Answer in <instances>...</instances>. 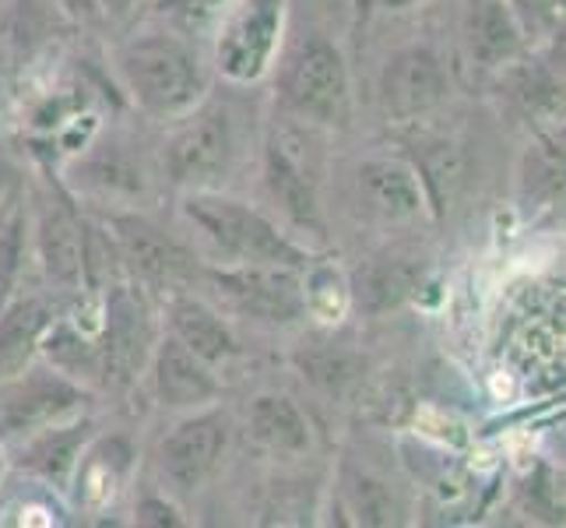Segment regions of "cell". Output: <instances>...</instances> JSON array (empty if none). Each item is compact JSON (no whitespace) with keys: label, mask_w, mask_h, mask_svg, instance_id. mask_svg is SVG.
Listing matches in <instances>:
<instances>
[{"label":"cell","mask_w":566,"mask_h":528,"mask_svg":"<svg viewBox=\"0 0 566 528\" xmlns=\"http://www.w3.org/2000/svg\"><path fill=\"white\" fill-rule=\"evenodd\" d=\"M184 211L193 226L208 232V240L226 250L240 265H282V268H306L310 253L300 250L292 240L271 226L258 208L243 201L222 198L211 190H190Z\"/></svg>","instance_id":"obj_1"},{"label":"cell","mask_w":566,"mask_h":528,"mask_svg":"<svg viewBox=\"0 0 566 528\" xmlns=\"http://www.w3.org/2000/svg\"><path fill=\"white\" fill-rule=\"evenodd\" d=\"M120 71L134 100L155 116H180L193 110L205 92L198 56L169 35H142L127 43Z\"/></svg>","instance_id":"obj_2"},{"label":"cell","mask_w":566,"mask_h":528,"mask_svg":"<svg viewBox=\"0 0 566 528\" xmlns=\"http://www.w3.org/2000/svg\"><path fill=\"white\" fill-rule=\"evenodd\" d=\"M282 100L292 113L317 124H342L348 113V74L327 39H303L282 71Z\"/></svg>","instance_id":"obj_3"},{"label":"cell","mask_w":566,"mask_h":528,"mask_svg":"<svg viewBox=\"0 0 566 528\" xmlns=\"http://www.w3.org/2000/svg\"><path fill=\"white\" fill-rule=\"evenodd\" d=\"M285 0H240V8L226 18L214 61L229 82H258L275 56L282 35Z\"/></svg>","instance_id":"obj_4"},{"label":"cell","mask_w":566,"mask_h":528,"mask_svg":"<svg viewBox=\"0 0 566 528\" xmlns=\"http://www.w3.org/2000/svg\"><path fill=\"white\" fill-rule=\"evenodd\" d=\"M85 402V391L50 370H22L0 381V437L39 434L71 416Z\"/></svg>","instance_id":"obj_5"},{"label":"cell","mask_w":566,"mask_h":528,"mask_svg":"<svg viewBox=\"0 0 566 528\" xmlns=\"http://www.w3.org/2000/svg\"><path fill=\"white\" fill-rule=\"evenodd\" d=\"M232 152V124L226 110H205L193 113L190 121L172 134L166 148V169L172 184L187 190H211L229 173Z\"/></svg>","instance_id":"obj_6"},{"label":"cell","mask_w":566,"mask_h":528,"mask_svg":"<svg viewBox=\"0 0 566 528\" xmlns=\"http://www.w3.org/2000/svg\"><path fill=\"white\" fill-rule=\"evenodd\" d=\"M109 226H113L116 258H120L138 279L159 289H177L190 282L193 258L187 253V247H180L169 237V232L142 219V215H113Z\"/></svg>","instance_id":"obj_7"},{"label":"cell","mask_w":566,"mask_h":528,"mask_svg":"<svg viewBox=\"0 0 566 528\" xmlns=\"http://www.w3.org/2000/svg\"><path fill=\"white\" fill-rule=\"evenodd\" d=\"M214 286H219L232 307H240L250 318L264 321H296L306 307L303 286L296 279V268L282 265H237L211 271Z\"/></svg>","instance_id":"obj_8"},{"label":"cell","mask_w":566,"mask_h":528,"mask_svg":"<svg viewBox=\"0 0 566 528\" xmlns=\"http://www.w3.org/2000/svg\"><path fill=\"white\" fill-rule=\"evenodd\" d=\"M151 328L148 310L127 286H113L106 300V324L99 345V374L113 384H127L148 356Z\"/></svg>","instance_id":"obj_9"},{"label":"cell","mask_w":566,"mask_h":528,"mask_svg":"<svg viewBox=\"0 0 566 528\" xmlns=\"http://www.w3.org/2000/svg\"><path fill=\"white\" fill-rule=\"evenodd\" d=\"M226 420L219 413H205L180 423L172 434L163 441L159 465L163 476L180 486V490H198V486L214 473L222 452H226Z\"/></svg>","instance_id":"obj_10"},{"label":"cell","mask_w":566,"mask_h":528,"mask_svg":"<svg viewBox=\"0 0 566 528\" xmlns=\"http://www.w3.org/2000/svg\"><path fill=\"white\" fill-rule=\"evenodd\" d=\"M447 95V77L440 61L429 50H401L390 56L380 77V103L395 121H416V116L440 106Z\"/></svg>","instance_id":"obj_11"},{"label":"cell","mask_w":566,"mask_h":528,"mask_svg":"<svg viewBox=\"0 0 566 528\" xmlns=\"http://www.w3.org/2000/svg\"><path fill=\"white\" fill-rule=\"evenodd\" d=\"M85 244L88 226L64 198H46L39 211V258L56 286L74 289L85 282Z\"/></svg>","instance_id":"obj_12"},{"label":"cell","mask_w":566,"mask_h":528,"mask_svg":"<svg viewBox=\"0 0 566 528\" xmlns=\"http://www.w3.org/2000/svg\"><path fill=\"white\" fill-rule=\"evenodd\" d=\"M264 176H268L271 198L285 208V215H292L300 226H310V229L321 226L314 169H310V163H303L292 134H275V138H271L268 155H264Z\"/></svg>","instance_id":"obj_13"},{"label":"cell","mask_w":566,"mask_h":528,"mask_svg":"<svg viewBox=\"0 0 566 528\" xmlns=\"http://www.w3.org/2000/svg\"><path fill=\"white\" fill-rule=\"evenodd\" d=\"M359 198L369 215L384 222H408L419 219L429 208L422 180L412 166L398 159H374L359 169Z\"/></svg>","instance_id":"obj_14"},{"label":"cell","mask_w":566,"mask_h":528,"mask_svg":"<svg viewBox=\"0 0 566 528\" xmlns=\"http://www.w3.org/2000/svg\"><path fill=\"white\" fill-rule=\"evenodd\" d=\"M155 391L169 408H193L219 395V384L201 356H193L180 339H166L155 349Z\"/></svg>","instance_id":"obj_15"},{"label":"cell","mask_w":566,"mask_h":528,"mask_svg":"<svg viewBox=\"0 0 566 528\" xmlns=\"http://www.w3.org/2000/svg\"><path fill=\"white\" fill-rule=\"evenodd\" d=\"M464 35H468V53L482 68L506 64L521 50V25L506 0H472Z\"/></svg>","instance_id":"obj_16"},{"label":"cell","mask_w":566,"mask_h":528,"mask_svg":"<svg viewBox=\"0 0 566 528\" xmlns=\"http://www.w3.org/2000/svg\"><path fill=\"white\" fill-rule=\"evenodd\" d=\"M50 307L46 300H18L0 310V381L22 374L32 352L50 331Z\"/></svg>","instance_id":"obj_17"},{"label":"cell","mask_w":566,"mask_h":528,"mask_svg":"<svg viewBox=\"0 0 566 528\" xmlns=\"http://www.w3.org/2000/svg\"><path fill=\"white\" fill-rule=\"evenodd\" d=\"M169 324H172V339H180L193 356H201L208 366L237 356V339L229 335L222 318L214 314V310H208L201 300H190V297L172 300Z\"/></svg>","instance_id":"obj_18"},{"label":"cell","mask_w":566,"mask_h":528,"mask_svg":"<svg viewBox=\"0 0 566 528\" xmlns=\"http://www.w3.org/2000/svg\"><path fill=\"white\" fill-rule=\"evenodd\" d=\"M250 434L261 447L279 455H296L310 444L306 416L282 395H261L250 405Z\"/></svg>","instance_id":"obj_19"},{"label":"cell","mask_w":566,"mask_h":528,"mask_svg":"<svg viewBox=\"0 0 566 528\" xmlns=\"http://www.w3.org/2000/svg\"><path fill=\"white\" fill-rule=\"evenodd\" d=\"M88 423H74V426H46L39 434L29 452L22 455V465H29L32 473L50 479L53 486H67L71 473L77 468V455H82L85 437H88Z\"/></svg>","instance_id":"obj_20"},{"label":"cell","mask_w":566,"mask_h":528,"mask_svg":"<svg viewBox=\"0 0 566 528\" xmlns=\"http://www.w3.org/2000/svg\"><path fill=\"white\" fill-rule=\"evenodd\" d=\"M416 173L422 180L426 201L437 215L458 198V190L464 184V159L458 145L451 142H429L422 145V152L416 155Z\"/></svg>","instance_id":"obj_21"},{"label":"cell","mask_w":566,"mask_h":528,"mask_svg":"<svg viewBox=\"0 0 566 528\" xmlns=\"http://www.w3.org/2000/svg\"><path fill=\"white\" fill-rule=\"evenodd\" d=\"M82 184L95 194H103V198H124V194L130 198V194L145 190V176H142V166L134 163L127 152L106 145L85 163Z\"/></svg>","instance_id":"obj_22"},{"label":"cell","mask_w":566,"mask_h":528,"mask_svg":"<svg viewBox=\"0 0 566 528\" xmlns=\"http://www.w3.org/2000/svg\"><path fill=\"white\" fill-rule=\"evenodd\" d=\"M127 444L124 441H106L85 458V465H77V486H82L85 500H109L116 494V483L127 473Z\"/></svg>","instance_id":"obj_23"},{"label":"cell","mask_w":566,"mask_h":528,"mask_svg":"<svg viewBox=\"0 0 566 528\" xmlns=\"http://www.w3.org/2000/svg\"><path fill=\"white\" fill-rule=\"evenodd\" d=\"M412 289H416V271L408 265H377L363 279L359 300H366L369 310H387L401 303Z\"/></svg>","instance_id":"obj_24"},{"label":"cell","mask_w":566,"mask_h":528,"mask_svg":"<svg viewBox=\"0 0 566 528\" xmlns=\"http://www.w3.org/2000/svg\"><path fill=\"white\" fill-rule=\"evenodd\" d=\"M22 232H25L22 211L14 208L8 215V222L0 226V310L8 307L18 271H22Z\"/></svg>","instance_id":"obj_25"},{"label":"cell","mask_w":566,"mask_h":528,"mask_svg":"<svg viewBox=\"0 0 566 528\" xmlns=\"http://www.w3.org/2000/svg\"><path fill=\"white\" fill-rule=\"evenodd\" d=\"M232 0H159V8L172 18H180L184 25H201L208 18L219 14Z\"/></svg>","instance_id":"obj_26"},{"label":"cell","mask_w":566,"mask_h":528,"mask_svg":"<svg viewBox=\"0 0 566 528\" xmlns=\"http://www.w3.org/2000/svg\"><path fill=\"white\" fill-rule=\"evenodd\" d=\"M138 521L142 525H180L177 511H172V507L163 504V500H145L142 511H138Z\"/></svg>","instance_id":"obj_27"},{"label":"cell","mask_w":566,"mask_h":528,"mask_svg":"<svg viewBox=\"0 0 566 528\" xmlns=\"http://www.w3.org/2000/svg\"><path fill=\"white\" fill-rule=\"evenodd\" d=\"M521 11H532L535 18H553L563 0H517Z\"/></svg>","instance_id":"obj_28"},{"label":"cell","mask_w":566,"mask_h":528,"mask_svg":"<svg viewBox=\"0 0 566 528\" xmlns=\"http://www.w3.org/2000/svg\"><path fill=\"white\" fill-rule=\"evenodd\" d=\"M103 4H106V11H109V14L116 18V14H124V11H127V8L134 4V0H103Z\"/></svg>","instance_id":"obj_29"},{"label":"cell","mask_w":566,"mask_h":528,"mask_svg":"<svg viewBox=\"0 0 566 528\" xmlns=\"http://www.w3.org/2000/svg\"><path fill=\"white\" fill-rule=\"evenodd\" d=\"M384 8H408V4H416V0H380Z\"/></svg>","instance_id":"obj_30"},{"label":"cell","mask_w":566,"mask_h":528,"mask_svg":"<svg viewBox=\"0 0 566 528\" xmlns=\"http://www.w3.org/2000/svg\"><path fill=\"white\" fill-rule=\"evenodd\" d=\"M71 11H88V0H64Z\"/></svg>","instance_id":"obj_31"},{"label":"cell","mask_w":566,"mask_h":528,"mask_svg":"<svg viewBox=\"0 0 566 528\" xmlns=\"http://www.w3.org/2000/svg\"><path fill=\"white\" fill-rule=\"evenodd\" d=\"M4 187H8V169L0 166V194H4Z\"/></svg>","instance_id":"obj_32"}]
</instances>
